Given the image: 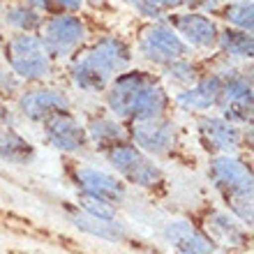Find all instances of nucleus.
<instances>
[{"label": "nucleus", "instance_id": "nucleus-26", "mask_svg": "<svg viewBox=\"0 0 254 254\" xmlns=\"http://www.w3.org/2000/svg\"><path fill=\"white\" fill-rule=\"evenodd\" d=\"M125 2L132 7L134 12L139 14L141 19H146V21H160V19H164V16H167L160 7L155 5L153 0H125Z\"/></svg>", "mask_w": 254, "mask_h": 254}, {"label": "nucleus", "instance_id": "nucleus-19", "mask_svg": "<svg viewBox=\"0 0 254 254\" xmlns=\"http://www.w3.org/2000/svg\"><path fill=\"white\" fill-rule=\"evenodd\" d=\"M0 160L16 167H28L37 160V148L16 129L14 123L0 125Z\"/></svg>", "mask_w": 254, "mask_h": 254}, {"label": "nucleus", "instance_id": "nucleus-24", "mask_svg": "<svg viewBox=\"0 0 254 254\" xmlns=\"http://www.w3.org/2000/svg\"><path fill=\"white\" fill-rule=\"evenodd\" d=\"M81 210L95 215V217H102V220H121V208L109 203L104 199H97V196H88V194H79L76 192V201H74Z\"/></svg>", "mask_w": 254, "mask_h": 254}, {"label": "nucleus", "instance_id": "nucleus-28", "mask_svg": "<svg viewBox=\"0 0 254 254\" xmlns=\"http://www.w3.org/2000/svg\"><path fill=\"white\" fill-rule=\"evenodd\" d=\"M153 2L160 7L164 14L181 12V9H185V0H153Z\"/></svg>", "mask_w": 254, "mask_h": 254}, {"label": "nucleus", "instance_id": "nucleus-14", "mask_svg": "<svg viewBox=\"0 0 254 254\" xmlns=\"http://www.w3.org/2000/svg\"><path fill=\"white\" fill-rule=\"evenodd\" d=\"M164 19L169 21V26L176 30V35L183 40V44L192 51L199 54H215L217 49V37H220V23L203 12H171Z\"/></svg>", "mask_w": 254, "mask_h": 254}, {"label": "nucleus", "instance_id": "nucleus-4", "mask_svg": "<svg viewBox=\"0 0 254 254\" xmlns=\"http://www.w3.org/2000/svg\"><path fill=\"white\" fill-rule=\"evenodd\" d=\"M127 139L134 146L143 150L148 157L157 162L176 160L185 162V143L181 139V127L169 116H157V118H143V121L125 123Z\"/></svg>", "mask_w": 254, "mask_h": 254}, {"label": "nucleus", "instance_id": "nucleus-9", "mask_svg": "<svg viewBox=\"0 0 254 254\" xmlns=\"http://www.w3.org/2000/svg\"><path fill=\"white\" fill-rule=\"evenodd\" d=\"M69 109H74L69 93L51 83L26 86L14 100V114L33 125H42L49 116L58 114V111H69Z\"/></svg>", "mask_w": 254, "mask_h": 254}, {"label": "nucleus", "instance_id": "nucleus-3", "mask_svg": "<svg viewBox=\"0 0 254 254\" xmlns=\"http://www.w3.org/2000/svg\"><path fill=\"white\" fill-rule=\"evenodd\" d=\"M0 63L12 69L23 86H35V83H49L54 79L58 63L51 58L44 42L37 33H14L5 40L2 47V58Z\"/></svg>", "mask_w": 254, "mask_h": 254}, {"label": "nucleus", "instance_id": "nucleus-20", "mask_svg": "<svg viewBox=\"0 0 254 254\" xmlns=\"http://www.w3.org/2000/svg\"><path fill=\"white\" fill-rule=\"evenodd\" d=\"M208 63H210L208 58L206 61H199V58L185 56V58H178V61L160 67V74H157V76H160L162 83L167 86L169 93H176V90H183V88L192 86L194 81L208 69Z\"/></svg>", "mask_w": 254, "mask_h": 254}, {"label": "nucleus", "instance_id": "nucleus-12", "mask_svg": "<svg viewBox=\"0 0 254 254\" xmlns=\"http://www.w3.org/2000/svg\"><path fill=\"white\" fill-rule=\"evenodd\" d=\"M40 127L44 143L51 146L54 150H58V153L67 155V157H79V155L90 150L86 125H83L79 116L74 114V109L49 116Z\"/></svg>", "mask_w": 254, "mask_h": 254}, {"label": "nucleus", "instance_id": "nucleus-18", "mask_svg": "<svg viewBox=\"0 0 254 254\" xmlns=\"http://www.w3.org/2000/svg\"><path fill=\"white\" fill-rule=\"evenodd\" d=\"M86 134H88V141H90V148H95L97 153H102L104 148L114 146L118 141H125L127 139V129H125V123H121L118 118L109 114H90L86 116Z\"/></svg>", "mask_w": 254, "mask_h": 254}, {"label": "nucleus", "instance_id": "nucleus-8", "mask_svg": "<svg viewBox=\"0 0 254 254\" xmlns=\"http://www.w3.org/2000/svg\"><path fill=\"white\" fill-rule=\"evenodd\" d=\"M134 56H139L141 61H146L153 67H164L169 63L192 56L190 49L183 44V40L176 35V30L169 26L167 19L160 21H146L136 33L134 42Z\"/></svg>", "mask_w": 254, "mask_h": 254}, {"label": "nucleus", "instance_id": "nucleus-22", "mask_svg": "<svg viewBox=\"0 0 254 254\" xmlns=\"http://www.w3.org/2000/svg\"><path fill=\"white\" fill-rule=\"evenodd\" d=\"M0 16H2V23L7 28H12L14 33H37L42 21H44V14H40L33 7H28L26 2L2 5Z\"/></svg>", "mask_w": 254, "mask_h": 254}, {"label": "nucleus", "instance_id": "nucleus-31", "mask_svg": "<svg viewBox=\"0 0 254 254\" xmlns=\"http://www.w3.org/2000/svg\"><path fill=\"white\" fill-rule=\"evenodd\" d=\"M5 40H7V35H2V30H0V58H2V47H5Z\"/></svg>", "mask_w": 254, "mask_h": 254}, {"label": "nucleus", "instance_id": "nucleus-15", "mask_svg": "<svg viewBox=\"0 0 254 254\" xmlns=\"http://www.w3.org/2000/svg\"><path fill=\"white\" fill-rule=\"evenodd\" d=\"M220 93H222V76L208 63V69L194 81L192 86L171 93V107H176L183 114H192V116L210 114V111L217 109Z\"/></svg>", "mask_w": 254, "mask_h": 254}, {"label": "nucleus", "instance_id": "nucleus-2", "mask_svg": "<svg viewBox=\"0 0 254 254\" xmlns=\"http://www.w3.org/2000/svg\"><path fill=\"white\" fill-rule=\"evenodd\" d=\"M100 155L127 188H136L155 196H162L167 192V174L160 167V162L148 157L129 139L104 148Z\"/></svg>", "mask_w": 254, "mask_h": 254}, {"label": "nucleus", "instance_id": "nucleus-29", "mask_svg": "<svg viewBox=\"0 0 254 254\" xmlns=\"http://www.w3.org/2000/svg\"><path fill=\"white\" fill-rule=\"evenodd\" d=\"M28 7H33V9H37L40 14H56L54 5H51V0H23Z\"/></svg>", "mask_w": 254, "mask_h": 254}, {"label": "nucleus", "instance_id": "nucleus-32", "mask_svg": "<svg viewBox=\"0 0 254 254\" xmlns=\"http://www.w3.org/2000/svg\"><path fill=\"white\" fill-rule=\"evenodd\" d=\"M174 254H188V252H181V250H174Z\"/></svg>", "mask_w": 254, "mask_h": 254}, {"label": "nucleus", "instance_id": "nucleus-5", "mask_svg": "<svg viewBox=\"0 0 254 254\" xmlns=\"http://www.w3.org/2000/svg\"><path fill=\"white\" fill-rule=\"evenodd\" d=\"M190 220L201 229L217 254H245L252 250V229L241 224L224 208L203 206Z\"/></svg>", "mask_w": 254, "mask_h": 254}, {"label": "nucleus", "instance_id": "nucleus-1", "mask_svg": "<svg viewBox=\"0 0 254 254\" xmlns=\"http://www.w3.org/2000/svg\"><path fill=\"white\" fill-rule=\"evenodd\" d=\"M102 97H104V109L121 123L169 116L174 109L171 93L162 83L160 76L150 69L134 65L125 72L116 74L109 81Z\"/></svg>", "mask_w": 254, "mask_h": 254}, {"label": "nucleus", "instance_id": "nucleus-17", "mask_svg": "<svg viewBox=\"0 0 254 254\" xmlns=\"http://www.w3.org/2000/svg\"><path fill=\"white\" fill-rule=\"evenodd\" d=\"M162 241L171 245L174 250L188 254H217L201 229L190 217H169L160 229Z\"/></svg>", "mask_w": 254, "mask_h": 254}, {"label": "nucleus", "instance_id": "nucleus-27", "mask_svg": "<svg viewBox=\"0 0 254 254\" xmlns=\"http://www.w3.org/2000/svg\"><path fill=\"white\" fill-rule=\"evenodd\" d=\"M56 12H72L79 14L83 9V0H51Z\"/></svg>", "mask_w": 254, "mask_h": 254}, {"label": "nucleus", "instance_id": "nucleus-21", "mask_svg": "<svg viewBox=\"0 0 254 254\" xmlns=\"http://www.w3.org/2000/svg\"><path fill=\"white\" fill-rule=\"evenodd\" d=\"M215 54L222 56L224 61H241L248 63L252 61L254 56V37L252 33H245V30H238V28H220V37H217V49Z\"/></svg>", "mask_w": 254, "mask_h": 254}, {"label": "nucleus", "instance_id": "nucleus-23", "mask_svg": "<svg viewBox=\"0 0 254 254\" xmlns=\"http://www.w3.org/2000/svg\"><path fill=\"white\" fill-rule=\"evenodd\" d=\"M224 23L229 28H238L245 33H254V5L252 0H234L227 5H220L217 9Z\"/></svg>", "mask_w": 254, "mask_h": 254}, {"label": "nucleus", "instance_id": "nucleus-7", "mask_svg": "<svg viewBox=\"0 0 254 254\" xmlns=\"http://www.w3.org/2000/svg\"><path fill=\"white\" fill-rule=\"evenodd\" d=\"M65 176L79 194L97 196V199H104L118 208L129 201V188L109 169L93 167V164L69 157L65 162Z\"/></svg>", "mask_w": 254, "mask_h": 254}, {"label": "nucleus", "instance_id": "nucleus-33", "mask_svg": "<svg viewBox=\"0 0 254 254\" xmlns=\"http://www.w3.org/2000/svg\"><path fill=\"white\" fill-rule=\"evenodd\" d=\"M0 9H2V0H0Z\"/></svg>", "mask_w": 254, "mask_h": 254}, {"label": "nucleus", "instance_id": "nucleus-16", "mask_svg": "<svg viewBox=\"0 0 254 254\" xmlns=\"http://www.w3.org/2000/svg\"><path fill=\"white\" fill-rule=\"evenodd\" d=\"M208 181L220 196L227 192H236V190H254L252 167L241 155H210Z\"/></svg>", "mask_w": 254, "mask_h": 254}, {"label": "nucleus", "instance_id": "nucleus-10", "mask_svg": "<svg viewBox=\"0 0 254 254\" xmlns=\"http://www.w3.org/2000/svg\"><path fill=\"white\" fill-rule=\"evenodd\" d=\"M61 210L65 213L67 222L72 224L76 231L86 236H93V238H100V241L114 243V245H125V248L132 250H143V243L139 241V236H134V231L127 227V222L123 220H102V217H95V215L81 210L76 203H61Z\"/></svg>", "mask_w": 254, "mask_h": 254}, {"label": "nucleus", "instance_id": "nucleus-30", "mask_svg": "<svg viewBox=\"0 0 254 254\" xmlns=\"http://www.w3.org/2000/svg\"><path fill=\"white\" fill-rule=\"evenodd\" d=\"M83 5H90L93 9H109V0H83Z\"/></svg>", "mask_w": 254, "mask_h": 254}, {"label": "nucleus", "instance_id": "nucleus-11", "mask_svg": "<svg viewBox=\"0 0 254 254\" xmlns=\"http://www.w3.org/2000/svg\"><path fill=\"white\" fill-rule=\"evenodd\" d=\"M194 125H196L199 143L210 155H238L245 148L248 132H250L245 127L229 123L217 111L194 116Z\"/></svg>", "mask_w": 254, "mask_h": 254}, {"label": "nucleus", "instance_id": "nucleus-25", "mask_svg": "<svg viewBox=\"0 0 254 254\" xmlns=\"http://www.w3.org/2000/svg\"><path fill=\"white\" fill-rule=\"evenodd\" d=\"M23 88H26L23 81H21L12 69H7L5 65H0V102L14 104V100L19 97V93Z\"/></svg>", "mask_w": 254, "mask_h": 254}, {"label": "nucleus", "instance_id": "nucleus-6", "mask_svg": "<svg viewBox=\"0 0 254 254\" xmlns=\"http://www.w3.org/2000/svg\"><path fill=\"white\" fill-rule=\"evenodd\" d=\"M37 35L44 42L51 58L61 65V63H67L74 54H79L81 49L86 47L90 30H88V23L81 14L56 12L44 16Z\"/></svg>", "mask_w": 254, "mask_h": 254}, {"label": "nucleus", "instance_id": "nucleus-13", "mask_svg": "<svg viewBox=\"0 0 254 254\" xmlns=\"http://www.w3.org/2000/svg\"><path fill=\"white\" fill-rule=\"evenodd\" d=\"M79 54L88 65H93L107 79H114L116 74L125 72L134 65V49L121 35H100L81 49Z\"/></svg>", "mask_w": 254, "mask_h": 254}]
</instances>
